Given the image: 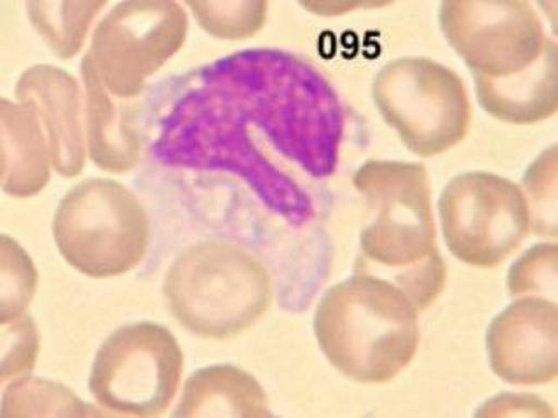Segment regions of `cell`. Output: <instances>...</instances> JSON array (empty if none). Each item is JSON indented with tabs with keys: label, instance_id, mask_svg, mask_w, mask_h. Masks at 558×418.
<instances>
[{
	"label": "cell",
	"instance_id": "1",
	"mask_svg": "<svg viewBox=\"0 0 558 418\" xmlns=\"http://www.w3.org/2000/svg\"><path fill=\"white\" fill-rule=\"evenodd\" d=\"M154 170L240 183L284 217H301L328 179L344 133L336 91L307 61L246 49L148 93L138 122Z\"/></svg>",
	"mask_w": 558,
	"mask_h": 418
},
{
	"label": "cell",
	"instance_id": "2",
	"mask_svg": "<svg viewBox=\"0 0 558 418\" xmlns=\"http://www.w3.org/2000/svg\"><path fill=\"white\" fill-rule=\"evenodd\" d=\"M353 187L366 209L354 272L386 279L424 312L449 279L426 165L372 159L354 171Z\"/></svg>",
	"mask_w": 558,
	"mask_h": 418
},
{
	"label": "cell",
	"instance_id": "3",
	"mask_svg": "<svg viewBox=\"0 0 558 418\" xmlns=\"http://www.w3.org/2000/svg\"><path fill=\"white\" fill-rule=\"evenodd\" d=\"M313 330L331 368L348 380L375 385L397 379L414 361L421 310L386 279L353 272L322 296Z\"/></svg>",
	"mask_w": 558,
	"mask_h": 418
},
{
	"label": "cell",
	"instance_id": "4",
	"mask_svg": "<svg viewBox=\"0 0 558 418\" xmlns=\"http://www.w3.org/2000/svg\"><path fill=\"white\" fill-rule=\"evenodd\" d=\"M166 307L191 335L231 340L270 310L275 283L255 253L227 241H203L171 261L162 284Z\"/></svg>",
	"mask_w": 558,
	"mask_h": 418
},
{
	"label": "cell",
	"instance_id": "5",
	"mask_svg": "<svg viewBox=\"0 0 558 418\" xmlns=\"http://www.w3.org/2000/svg\"><path fill=\"white\" fill-rule=\"evenodd\" d=\"M372 100L414 156H444L470 135L473 110L466 84L432 58L388 61L374 77Z\"/></svg>",
	"mask_w": 558,
	"mask_h": 418
},
{
	"label": "cell",
	"instance_id": "6",
	"mask_svg": "<svg viewBox=\"0 0 558 418\" xmlns=\"http://www.w3.org/2000/svg\"><path fill=\"white\" fill-rule=\"evenodd\" d=\"M52 235L72 269L93 279L119 278L147 255L150 222L133 192L112 183H83L58 206Z\"/></svg>",
	"mask_w": 558,
	"mask_h": 418
},
{
	"label": "cell",
	"instance_id": "7",
	"mask_svg": "<svg viewBox=\"0 0 558 418\" xmlns=\"http://www.w3.org/2000/svg\"><path fill=\"white\" fill-rule=\"evenodd\" d=\"M182 347L168 328L133 322L113 331L96 353L89 392L96 405L128 417H159L173 405L183 377Z\"/></svg>",
	"mask_w": 558,
	"mask_h": 418
},
{
	"label": "cell",
	"instance_id": "8",
	"mask_svg": "<svg viewBox=\"0 0 558 418\" xmlns=\"http://www.w3.org/2000/svg\"><path fill=\"white\" fill-rule=\"evenodd\" d=\"M438 217L450 255L475 269L502 266L531 235L522 188L488 171L456 174L441 190Z\"/></svg>",
	"mask_w": 558,
	"mask_h": 418
},
{
	"label": "cell",
	"instance_id": "9",
	"mask_svg": "<svg viewBox=\"0 0 558 418\" xmlns=\"http://www.w3.org/2000/svg\"><path fill=\"white\" fill-rule=\"evenodd\" d=\"M438 23L471 74L482 77L529 69L549 37L531 0H440Z\"/></svg>",
	"mask_w": 558,
	"mask_h": 418
},
{
	"label": "cell",
	"instance_id": "10",
	"mask_svg": "<svg viewBox=\"0 0 558 418\" xmlns=\"http://www.w3.org/2000/svg\"><path fill=\"white\" fill-rule=\"evenodd\" d=\"M488 366L514 388H539L558 379V304L543 296L513 298L485 336Z\"/></svg>",
	"mask_w": 558,
	"mask_h": 418
},
{
	"label": "cell",
	"instance_id": "11",
	"mask_svg": "<svg viewBox=\"0 0 558 418\" xmlns=\"http://www.w3.org/2000/svg\"><path fill=\"white\" fill-rule=\"evenodd\" d=\"M476 100L487 115L510 126H534L558 110V49L549 35L539 58L508 77L473 75Z\"/></svg>",
	"mask_w": 558,
	"mask_h": 418
},
{
	"label": "cell",
	"instance_id": "12",
	"mask_svg": "<svg viewBox=\"0 0 558 418\" xmlns=\"http://www.w3.org/2000/svg\"><path fill=\"white\" fill-rule=\"evenodd\" d=\"M174 417H269V397L252 373L234 365H211L183 383Z\"/></svg>",
	"mask_w": 558,
	"mask_h": 418
},
{
	"label": "cell",
	"instance_id": "13",
	"mask_svg": "<svg viewBox=\"0 0 558 418\" xmlns=\"http://www.w3.org/2000/svg\"><path fill=\"white\" fill-rule=\"evenodd\" d=\"M8 176L4 190L13 197L35 196L48 183V162L39 130L26 110L0 101Z\"/></svg>",
	"mask_w": 558,
	"mask_h": 418
},
{
	"label": "cell",
	"instance_id": "14",
	"mask_svg": "<svg viewBox=\"0 0 558 418\" xmlns=\"http://www.w3.org/2000/svg\"><path fill=\"white\" fill-rule=\"evenodd\" d=\"M17 95L22 98H35L43 112H46L49 136H51V152L57 170L63 174H74L78 171L77 139L72 124V87L65 75L57 69L39 66L32 69L22 78Z\"/></svg>",
	"mask_w": 558,
	"mask_h": 418
},
{
	"label": "cell",
	"instance_id": "15",
	"mask_svg": "<svg viewBox=\"0 0 558 418\" xmlns=\"http://www.w3.org/2000/svg\"><path fill=\"white\" fill-rule=\"evenodd\" d=\"M61 383L25 374L9 383L0 401V417H89L100 415Z\"/></svg>",
	"mask_w": 558,
	"mask_h": 418
},
{
	"label": "cell",
	"instance_id": "16",
	"mask_svg": "<svg viewBox=\"0 0 558 418\" xmlns=\"http://www.w3.org/2000/svg\"><path fill=\"white\" fill-rule=\"evenodd\" d=\"M523 197L531 217V234L546 241L558 235V148L549 145L523 173Z\"/></svg>",
	"mask_w": 558,
	"mask_h": 418
},
{
	"label": "cell",
	"instance_id": "17",
	"mask_svg": "<svg viewBox=\"0 0 558 418\" xmlns=\"http://www.w3.org/2000/svg\"><path fill=\"white\" fill-rule=\"evenodd\" d=\"M39 272L22 244L0 234V324L23 318L34 302Z\"/></svg>",
	"mask_w": 558,
	"mask_h": 418
},
{
	"label": "cell",
	"instance_id": "18",
	"mask_svg": "<svg viewBox=\"0 0 558 418\" xmlns=\"http://www.w3.org/2000/svg\"><path fill=\"white\" fill-rule=\"evenodd\" d=\"M199 25L217 39H248L266 23L267 0H187Z\"/></svg>",
	"mask_w": 558,
	"mask_h": 418
},
{
	"label": "cell",
	"instance_id": "19",
	"mask_svg": "<svg viewBox=\"0 0 558 418\" xmlns=\"http://www.w3.org/2000/svg\"><path fill=\"white\" fill-rule=\"evenodd\" d=\"M557 241H545L523 251L514 260L506 278V287L511 298L543 296L549 300H557Z\"/></svg>",
	"mask_w": 558,
	"mask_h": 418
},
{
	"label": "cell",
	"instance_id": "20",
	"mask_svg": "<svg viewBox=\"0 0 558 418\" xmlns=\"http://www.w3.org/2000/svg\"><path fill=\"white\" fill-rule=\"evenodd\" d=\"M39 347V330L31 316L0 324V392L34 370Z\"/></svg>",
	"mask_w": 558,
	"mask_h": 418
},
{
	"label": "cell",
	"instance_id": "21",
	"mask_svg": "<svg viewBox=\"0 0 558 418\" xmlns=\"http://www.w3.org/2000/svg\"><path fill=\"white\" fill-rule=\"evenodd\" d=\"M478 417H555L546 401L534 394H499L476 411Z\"/></svg>",
	"mask_w": 558,
	"mask_h": 418
},
{
	"label": "cell",
	"instance_id": "22",
	"mask_svg": "<svg viewBox=\"0 0 558 418\" xmlns=\"http://www.w3.org/2000/svg\"><path fill=\"white\" fill-rule=\"evenodd\" d=\"M311 14L322 17H342L360 11H379L400 0H299Z\"/></svg>",
	"mask_w": 558,
	"mask_h": 418
},
{
	"label": "cell",
	"instance_id": "23",
	"mask_svg": "<svg viewBox=\"0 0 558 418\" xmlns=\"http://www.w3.org/2000/svg\"><path fill=\"white\" fill-rule=\"evenodd\" d=\"M541 11L549 17L551 30H555V16H557V0H536Z\"/></svg>",
	"mask_w": 558,
	"mask_h": 418
},
{
	"label": "cell",
	"instance_id": "24",
	"mask_svg": "<svg viewBox=\"0 0 558 418\" xmlns=\"http://www.w3.org/2000/svg\"><path fill=\"white\" fill-rule=\"evenodd\" d=\"M5 164H8V157H5L4 136H2V127H0V182L4 179Z\"/></svg>",
	"mask_w": 558,
	"mask_h": 418
}]
</instances>
